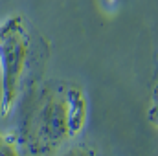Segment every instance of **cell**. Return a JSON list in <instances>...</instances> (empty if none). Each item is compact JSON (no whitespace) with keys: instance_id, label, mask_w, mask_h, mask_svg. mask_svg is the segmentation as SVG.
Returning <instances> with one entry per match:
<instances>
[{"instance_id":"2","label":"cell","mask_w":158,"mask_h":156,"mask_svg":"<svg viewBox=\"0 0 158 156\" xmlns=\"http://www.w3.org/2000/svg\"><path fill=\"white\" fill-rule=\"evenodd\" d=\"M48 55L44 40L31 30L24 17L15 15L0 24V114L7 116L22 92L33 81Z\"/></svg>"},{"instance_id":"1","label":"cell","mask_w":158,"mask_h":156,"mask_svg":"<svg viewBox=\"0 0 158 156\" xmlns=\"http://www.w3.org/2000/svg\"><path fill=\"white\" fill-rule=\"evenodd\" d=\"M86 119L85 90L72 83L52 81L33 90L17 142L28 156H53L83 132Z\"/></svg>"},{"instance_id":"5","label":"cell","mask_w":158,"mask_h":156,"mask_svg":"<svg viewBox=\"0 0 158 156\" xmlns=\"http://www.w3.org/2000/svg\"><path fill=\"white\" fill-rule=\"evenodd\" d=\"M53 156H98L96 149L86 145V143H79V145H74L66 151H63L61 154H53Z\"/></svg>"},{"instance_id":"3","label":"cell","mask_w":158,"mask_h":156,"mask_svg":"<svg viewBox=\"0 0 158 156\" xmlns=\"http://www.w3.org/2000/svg\"><path fill=\"white\" fill-rule=\"evenodd\" d=\"M0 156H20L19 142L0 132Z\"/></svg>"},{"instance_id":"4","label":"cell","mask_w":158,"mask_h":156,"mask_svg":"<svg viewBox=\"0 0 158 156\" xmlns=\"http://www.w3.org/2000/svg\"><path fill=\"white\" fill-rule=\"evenodd\" d=\"M147 119L158 129V81L153 84L151 101H149V109H147Z\"/></svg>"},{"instance_id":"6","label":"cell","mask_w":158,"mask_h":156,"mask_svg":"<svg viewBox=\"0 0 158 156\" xmlns=\"http://www.w3.org/2000/svg\"><path fill=\"white\" fill-rule=\"evenodd\" d=\"M103 2H105V6H107V7H110L112 4H116V0H103Z\"/></svg>"}]
</instances>
